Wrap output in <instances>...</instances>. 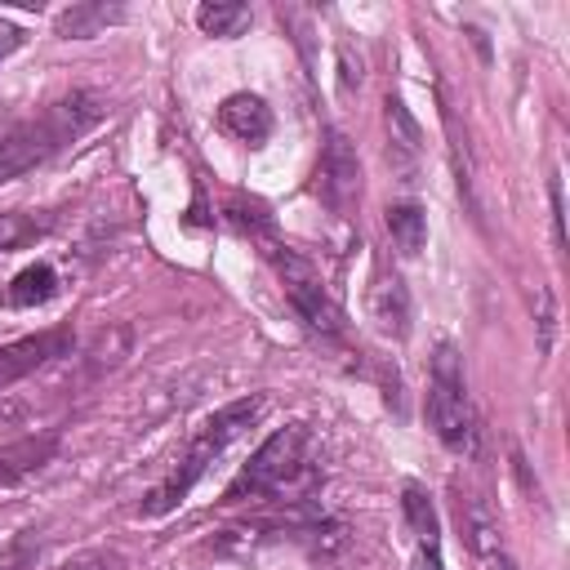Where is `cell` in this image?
<instances>
[{
    "mask_svg": "<svg viewBox=\"0 0 570 570\" xmlns=\"http://www.w3.org/2000/svg\"><path fill=\"white\" fill-rule=\"evenodd\" d=\"M58 450V432H40V436H18L9 445H0V490L36 476Z\"/></svg>",
    "mask_w": 570,
    "mask_h": 570,
    "instance_id": "10",
    "label": "cell"
},
{
    "mask_svg": "<svg viewBox=\"0 0 570 570\" xmlns=\"http://www.w3.org/2000/svg\"><path fill=\"white\" fill-rule=\"evenodd\" d=\"M370 316L383 334L405 338L410 334V294L401 285V276H379L370 289Z\"/></svg>",
    "mask_w": 570,
    "mask_h": 570,
    "instance_id": "12",
    "label": "cell"
},
{
    "mask_svg": "<svg viewBox=\"0 0 570 570\" xmlns=\"http://www.w3.org/2000/svg\"><path fill=\"white\" fill-rule=\"evenodd\" d=\"M27 419V401H13V396H0V428H13Z\"/></svg>",
    "mask_w": 570,
    "mask_h": 570,
    "instance_id": "24",
    "label": "cell"
},
{
    "mask_svg": "<svg viewBox=\"0 0 570 570\" xmlns=\"http://www.w3.org/2000/svg\"><path fill=\"white\" fill-rule=\"evenodd\" d=\"M548 196H552V236H557V245H566V223H561V183H557V178L548 183Z\"/></svg>",
    "mask_w": 570,
    "mask_h": 570,
    "instance_id": "23",
    "label": "cell"
},
{
    "mask_svg": "<svg viewBox=\"0 0 570 570\" xmlns=\"http://www.w3.org/2000/svg\"><path fill=\"white\" fill-rule=\"evenodd\" d=\"M263 254H267V263L276 267V276H281V285H285V298L294 303V312L303 316V325H307L312 334H321V338H338V334H343V312H338V303L330 298L321 272H316L298 249H289V245H281V240H267Z\"/></svg>",
    "mask_w": 570,
    "mask_h": 570,
    "instance_id": "5",
    "label": "cell"
},
{
    "mask_svg": "<svg viewBox=\"0 0 570 570\" xmlns=\"http://www.w3.org/2000/svg\"><path fill=\"white\" fill-rule=\"evenodd\" d=\"M312 187H316L321 205L334 209L338 218H352L356 214V205H361V160H356V147L347 142V134L325 129Z\"/></svg>",
    "mask_w": 570,
    "mask_h": 570,
    "instance_id": "6",
    "label": "cell"
},
{
    "mask_svg": "<svg viewBox=\"0 0 570 570\" xmlns=\"http://www.w3.org/2000/svg\"><path fill=\"white\" fill-rule=\"evenodd\" d=\"M49 227H53V218H36V214H22V209H4V214H0V254L27 245V240H36V236H45Z\"/></svg>",
    "mask_w": 570,
    "mask_h": 570,
    "instance_id": "18",
    "label": "cell"
},
{
    "mask_svg": "<svg viewBox=\"0 0 570 570\" xmlns=\"http://www.w3.org/2000/svg\"><path fill=\"white\" fill-rule=\"evenodd\" d=\"M249 4H236V0H209V4H200L196 9V27L205 31V36H218V40H232V36H240L245 27H249Z\"/></svg>",
    "mask_w": 570,
    "mask_h": 570,
    "instance_id": "16",
    "label": "cell"
},
{
    "mask_svg": "<svg viewBox=\"0 0 570 570\" xmlns=\"http://www.w3.org/2000/svg\"><path fill=\"white\" fill-rule=\"evenodd\" d=\"M36 557H40V539L36 530H22L0 548V570H36Z\"/></svg>",
    "mask_w": 570,
    "mask_h": 570,
    "instance_id": "20",
    "label": "cell"
},
{
    "mask_svg": "<svg viewBox=\"0 0 570 570\" xmlns=\"http://www.w3.org/2000/svg\"><path fill=\"white\" fill-rule=\"evenodd\" d=\"M383 107H387V134H392V142H401V147L414 156V151H419V138H423V134H419V125H414V116H410V111H405V102H401V98H392V94H387V102H383Z\"/></svg>",
    "mask_w": 570,
    "mask_h": 570,
    "instance_id": "19",
    "label": "cell"
},
{
    "mask_svg": "<svg viewBox=\"0 0 570 570\" xmlns=\"http://www.w3.org/2000/svg\"><path fill=\"white\" fill-rule=\"evenodd\" d=\"M98 120H102V98L89 89H71L58 102H49L40 116L0 129V183L36 169L40 160L76 142L85 129H94Z\"/></svg>",
    "mask_w": 570,
    "mask_h": 570,
    "instance_id": "1",
    "label": "cell"
},
{
    "mask_svg": "<svg viewBox=\"0 0 570 570\" xmlns=\"http://www.w3.org/2000/svg\"><path fill=\"white\" fill-rule=\"evenodd\" d=\"M218 129L245 147H258L272 138V107L258 94H227L218 102Z\"/></svg>",
    "mask_w": 570,
    "mask_h": 570,
    "instance_id": "9",
    "label": "cell"
},
{
    "mask_svg": "<svg viewBox=\"0 0 570 570\" xmlns=\"http://www.w3.org/2000/svg\"><path fill=\"white\" fill-rule=\"evenodd\" d=\"M428 428L436 432V441L463 459L481 454V423L472 410V396L463 387V370H459V352L450 343L436 347L432 356V379H428Z\"/></svg>",
    "mask_w": 570,
    "mask_h": 570,
    "instance_id": "4",
    "label": "cell"
},
{
    "mask_svg": "<svg viewBox=\"0 0 570 570\" xmlns=\"http://www.w3.org/2000/svg\"><path fill=\"white\" fill-rule=\"evenodd\" d=\"M485 570H517V566L508 552H494V557H485Z\"/></svg>",
    "mask_w": 570,
    "mask_h": 570,
    "instance_id": "26",
    "label": "cell"
},
{
    "mask_svg": "<svg viewBox=\"0 0 570 570\" xmlns=\"http://www.w3.org/2000/svg\"><path fill=\"white\" fill-rule=\"evenodd\" d=\"M223 214H227V223L236 227V232H245V236H254L258 245H267V240H276V218L267 214V205L263 200H245V196H232L227 205H223Z\"/></svg>",
    "mask_w": 570,
    "mask_h": 570,
    "instance_id": "17",
    "label": "cell"
},
{
    "mask_svg": "<svg viewBox=\"0 0 570 570\" xmlns=\"http://www.w3.org/2000/svg\"><path fill=\"white\" fill-rule=\"evenodd\" d=\"M387 232H392L396 249H401L405 258H414V254L428 245V214H423V205H414V200L387 205Z\"/></svg>",
    "mask_w": 570,
    "mask_h": 570,
    "instance_id": "15",
    "label": "cell"
},
{
    "mask_svg": "<svg viewBox=\"0 0 570 570\" xmlns=\"http://www.w3.org/2000/svg\"><path fill=\"white\" fill-rule=\"evenodd\" d=\"M53 294H58V272H53L49 263H31V267H22V272L9 281L4 303H9V307H40V303H49Z\"/></svg>",
    "mask_w": 570,
    "mask_h": 570,
    "instance_id": "14",
    "label": "cell"
},
{
    "mask_svg": "<svg viewBox=\"0 0 570 570\" xmlns=\"http://www.w3.org/2000/svg\"><path fill=\"white\" fill-rule=\"evenodd\" d=\"M316 481V463H312V432L307 423H285L276 428L249 459L245 468L232 476V485L223 490V503H245V499H276L285 490H303Z\"/></svg>",
    "mask_w": 570,
    "mask_h": 570,
    "instance_id": "3",
    "label": "cell"
},
{
    "mask_svg": "<svg viewBox=\"0 0 570 570\" xmlns=\"http://www.w3.org/2000/svg\"><path fill=\"white\" fill-rule=\"evenodd\" d=\"M454 512H459V530H463L468 548H472L481 561L494 557V552H503V530H499V521H494V512H490L485 499L459 490V494H454Z\"/></svg>",
    "mask_w": 570,
    "mask_h": 570,
    "instance_id": "11",
    "label": "cell"
},
{
    "mask_svg": "<svg viewBox=\"0 0 570 570\" xmlns=\"http://www.w3.org/2000/svg\"><path fill=\"white\" fill-rule=\"evenodd\" d=\"M263 410H267V396H258V392H254V396H240V401H227L223 410H214V414L196 428V436H191L187 454L174 463V472L147 490V499L138 503V512H142V517H165V512H174V508L191 494V485L209 472V463H214L245 428H254V423L263 419Z\"/></svg>",
    "mask_w": 570,
    "mask_h": 570,
    "instance_id": "2",
    "label": "cell"
},
{
    "mask_svg": "<svg viewBox=\"0 0 570 570\" xmlns=\"http://www.w3.org/2000/svg\"><path fill=\"white\" fill-rule=\"evenodd\" d=\"M120 18H125V9H120V4L85 0V4H71V9H62V13H58V36H62V40H89V36H98L102 27L120 22Z\"/></svg>",
    "mask_w": 570,
    "mask_h": 570,
    "instance_id": "13",
    "label": "cell"
},
{
    "mask_svg": "<svg viewBox=\"0 0 570 570\" xmlns=\"http://www.w3.org/2000/svg\"><path fill=\"white\" fill-rule=\"evenodd\" d=\"M58 570H125V557L111 552V548H89V552L67 557Z\"/></svg>",
    "mask_w": 570,
    "mask_h": 570,
    "instance_id": "21",
    "label": "cell"
},
{
    "mask_svg": "<svg viewBox=\"0 0 570 570\" xmlns=\"http://www.w3.org/2000/svg\"><path fill=\"white\" fill-rule=\"evenodd\" d=\"M338 62H343V94H352V53L338 49Z\"/></svg>",
    "mask_w": 570,
    "mask_h": 570,
    "instance_id": "25",
    "label": "cell"
},
{
    "mask_svg": "<svg viewBox=\"0 0 570 570\" xmlns=\"http://www.w3.org/2000/svg\"><path fill=\"white\" fill-rule=\"evenodd\" d=\"M22 40H27V31H22L18 22H0V62H4L9 53H18Z\"/></svg>",
    "mask_w": 570,
    "mask_h": 570,
    "instance_id": "22",
    "label": "cell"
},
{
    "mask_svg": "<svg viewBox=\"0 0 570 570\" xmlns=\"http://www.w3.org/2000/svg\"><path fill=\"white\" fill-rule=\"evenodd\" d=\"M71 343H76L71 325H53V330H40V334H27V338H13V343H0V396H4L18 379L36 374L40 365H49V361L67 356V352H71Z\"/></svg>",
    "mask_w": 570,
    "mask_h": 570,
    "instance_id": "7",
    "label": "cell"
},
{
    "mask_svg": "<svg viewBox=\"0 0 570 570\" xmlns=\"http://www.w3.org/2000/svg\"><path fill=\"white\" fill-rule=\"evenodd\" d=\"M401 512H405V525L414 530V566L419 570H441V521H436V508H432V499L419 481H405Z\"/></svg>",
    "mask_w": 570,
    "mask_h": 570,
    "instance_id": "8",
    "label": "cell"
}]
</instances>
